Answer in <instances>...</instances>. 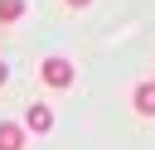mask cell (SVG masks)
<instances>
[{"label":"cell","mask_w":155,"mask_h":150,"mask_svg":"<svg viewBox=\"0 0 155 150\" xmlns=\"http://www.w3.org/2000/svg\"><path fill=\"white\" fill-rule=\"evenodd\" d=\"M39 73H44L48 87H73V63H68V58H44Z\"/></svg>","instance_id":"1"},{"label":"cell","mask_w":155,"mask_h":150,"mask_svg":"<svg viewBox=\"0 0 155 150\" xmlns=\"http://www.w3.org/2000/svg\"><path fill=\"white\" fill-rule=\"evenodd\" d=\"M24 131H34V135H48V131H53V111H48L44 102H29V106H24Z\"/></svg>","instance_id":"2"},{"label":"cell","mask_w":155,"mask_h":150,"mask_svg":"<svg viewBox=\"0 0 155 150\" xmlns=\"http://www.w3.org/2000/svg\"><path fill=\"white\" fill-rule=\"evenodd\" d=\"M0 150H24V126L0 121Z\"/></svg>","instance_id":"3"},{"label":"cell","mask_w":155,"mask_h":150,"mask_svg":"<svg viewBox=\"0 0 155 150\" xmlns=\"http://www.w3.org/2000/svg\"><path fill=\"white\" fill-rule=\"evenodd\" d=\"M131 102H136V111H140V116H155V82H140Z\"/></svg>","instance_id":"4"},{"label":"cell","mask_w":155,"mask_h":150,"mask_svg":"<svg viewBox=\"0 0 155 150\" xmlns=\"http://www.w3.org/2000/svg\"><path fill=\"white\" fill-rule=\"evenodd\" d=\"M24 15V0H0V24H15Z\"/></svg>","instance_id":"5"},{"label":"cell","mask_w":155,"mask_h":150,"mask_svg":"<svg viewBox=\"0 0 155 150\" xmlns=\"http://www.w3.org/2000/svg\"><path fill=\"white\" fill-rule=\"evenodd\" d=\"M5 77H10V73H5V63H0V87H5Z\"/></svg>","instance_id":"6"},{"label":"cell","mask_w":155,"mask_h":150,"mask_svg":"<svg viewBox=\"0 0 155 150\" xmlns=\"http://www.w3.org/2000/svg\"><path fill=\"white\" fill-rule=\"evenodd\" d=\"M68 5H78V10H82V5H92V0H68Z\"/></svg>","instance_id":"7"}]
</instances>
